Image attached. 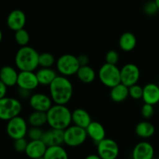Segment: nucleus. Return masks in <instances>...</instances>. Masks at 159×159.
Here are the masks:
<instances>
[{
  "mask_svg": "<svg viewBox=\"0 0 159 159\" xmlns=\"http://www.w3.org/2000/svg\"><path fill=\"white\" fill-rule=\"evenodd\" d=\"M48 87L49 96L54 104L67 105L72 98L74 87L68 77L59 75Z\"/></svg>",
  "mask_w": 159,
  "mask_h": 159,
  "instance_id": "f257e3e1",
  "label": "nucleus"
},
{
  "mask_svg": "<svg viewBox=\"0 0 159 159\" xmlns=\"http://www.w3.org/2000/svg\"><path fill=\"white\" fill-rule=\"evenodd\" d=\"M47 117L51 128L65 130L72 124L71 111L66 105L54 104L47 112Z\"/></svg>",
  "mask_w": 159,
  "mask_h": 159,
  "instance_id": "f03ea898",
  "label": "nucleus"
},
{
  "mask_svg": "<svg viewBox=\"0 0 159 159\" xmlns=\"http://www.w3.org/2000/svg\"><path fill=\"white\" fill-rule=\"evenodd\" d=\"M39 53L30 46L20 47L15 55V65L21 71H35L39 67Z\"/></svg>",
  "mask_w": 159,
  "mask_h": 159,
  "instance_id": "7ed1b4c3",
  "label": "nucleus"
},
{
  "mask_svg": "<svg viewBox=\"0 0 159 159\" xmlns=\"http://www.w3.org/2000/svg\"><path fill=\"white\" fill-rule=\"evenodd\" d=\"M55 65L57 72L65 77L76 75L81 66L78 57L71 54H62L57 59Z\"/></svg>",
  "mask_w": 159,
  "mask_h": 159,
  "instance_id": "20e7f679",
  "label": "nucleus"
},
{
  "mask_svg": "<svg viewBox=\"0 0 159 159\" xmlns=\"http://www.w3.org/2000/svg\"><path fill=\"white\" fill-rule=\"evenodd\" d=\"M98 76L101 83L111 89L120 83V68L116 65L105 63L100 67Z\"/></svg>",
  "mask_w": 159,
  "mask_h": 159,
  "instance_id": "39448f33",
  "label": "nucleus"
},
{
  "mask_svg": "<svg viewBox=\"0 0 159 159\" xmlns=\"http://www.w3.org/2000/svg\"><path fill=\"white\" fill-rule=\"evenodd\" d=\"M22 109V103L18 99L6 96L0 99V120L8 121L20 116Z\"/></svg>",
  "mask_w": 159,
  "mask_h": 159,
  "instance_id": "423d86ee",
  "label": "nucleus"
},
{
  "mask_svg": "<svg viewBox=\"0 0 159 159\" xmlns=\"http://www.w3.org/2000/svg\"><path fill=\"white\" fill-rule=\"evenodd\" d=\"M88 135L85 128L76 125H70L64 130V144L71 148L81 146L86 141Z\"/></svg>",
  "mask_w": 159,
  "mask_h": 159,
  "instance_id": "0eeeda50",
  "label": "nucleus"
},
{
  "mask_svg": "<svg viewBox=\"0 0 159 159\" xmlns=\"http://www.w3.org/2000/svg\"><path fill=\"white\" fill-rule=\"evenodd\" d=\"M28 123L20 116H17L7 121L6 133L12 140L25 138L27 134Z\"/></svg>",
  "mask_w": 159,
  "mask_h": 159,
  "instance_id": "6e6552de",
  "label": "nucleus"
},
{
  "mask_svg": "<svg viewBox=\"0 0 159 159\" xmlns=\"http://www.w3.org/2000/svg\"><path fill=\"white\" fill-rule=\"evenodd\" d=\"M119 153V145L111 138H106L97 144V155L102 159H116Z\"/></svg>",
  "mask_w": 159,
  "mask_h": 159,
  "instance_id": "1a4fd4ad",
  "label": "nucleus"
},
{
  "mask_svg": "<svg viewBox=\"0 0 159 159\" xmlns=\"http://www.w3.org/2000/svg\"><path fill=\"white\" fill-rule=\"evenodd\" d=\"M140 76L141 71L135 64H126L120 68V82L127 87L138 83Z\"/></svg>",
  "mask_w": 159,
  "mask_h": 159,
  "instance_id": "9d476101",
  "label": "nucleus"
},
{
  "mask_svg": "<svg viewBox=\"0 0 159 159\" xmlns=\"http://www.w3.org/2000/svg\"><path fill=\"white\" fill-rule=\"evenodd\" d=\"M51 96L42 93H36L31 95L29 99L30 107L33 110L47 112L54 105Z\"/></svg>",
  "mask_w": 159,
  "mask_h": 159,
  "instance_id": "9b49d317",
  "label": "nucleus"
},
{
  "mask_svg": "<svg viewBox=\"0 0 159 159\" xmlns=\"http://www.w3.org/2000/svg\"><path fill=\"white\" fill-rule=\"evenodd\" d=\"M16 85L18 88L32 92L37 89L40 84L35 71H21L19 72Z\"/></svg>",
  "mask_w": 159,
  "mask_h": 159,
  "instance_id": "f8f14e48",
  "label": "nucleus"
},
{
  "mask_svg": "<svg viewBox=\"0 0 159 159\" xmlns=\"http://www.w3.org/2000/svg\"><path fill=\"white\" fill-rule=\"evenodd\" d=\"M26 23V14L21 9H14L11 11L6 19V24L8 27L14 32L23 29Z\"/></svg>",
  "mask_w": 159,
  "mask_h": 159,
  "instance_id": "ddd939ff",
  "label": "nucleus"
},
{
  "mask_svg": "<svg viewBox=\"0 0 159 159\" xmlns=\"http://www.w3.org/2000/svg\"><path fill=\"white\" fill-rule=\"evenodd\" d=\"M155 149L148 141H141L135 145L132 152L133 159H153Z\"/></svg>",
  "mask_w": 159,
  "mask_h": 159,
  "instance_id": "4468645a",
  "label": "nucleus"
},
{
  "mask_svg": "<svg viewBox=\"0 0 159 159\" xmlns=\"http://www.w3.org/2000/svg\"><path fill=\"white\" fill-rule=\"evenodd\" d=\"M41 140L48 147L62 145L64 144V130L50 127L43 131Z\"/></svg>",
  "mask_w": 159,
  "mask_h": 159,
  "instance_id": "2eb2a0df",
  "label": "nucleus"
},
{
  "mask_svg": "<svg viewBox=\"0 0 159 159\" xmlns=\"http://www.w3.org/2000/svg\"><path fill=\"white\" fill-rule=\"evenodd\" d=\"M48 146L43 143L42 140L30 141L28 142L25 154L30 159H36L43 157L46 152Z\"/></svg>",
  "mask_w": 159,
  "mask_h": 159,
  "instance_id": "dca6fc26",
  "label": "nucleus"
},
{
  "mask_svg": "<svg viewBox=\"0 0 159 159\" xmlns=\"http://www.w3.org/2000/svg\"><path fill=\"white\" fill-rule=\"evenodd\" d=\"M142 99L144 103L156 105L159 102V85L155 83H148L143 87Z\"/></svg>",
  "mask_w": 159,
  "mask_h": 159,
  "instance_id": "f3484780",
  "label": "nucleus"
},
{
  "mask_svg": "<svg viewBox=\"0 0 159 159\" xmlns=\"http://www.w3.org/2000/svg\"><path fill=\"white\" fill-rule=\"evenodd\" d=\"M19 72L10 65H5L0 69V80L7 87L16 85Z\"/></svg>",
  "mask_w": 159,
  "mask_h": 159,
  "instance_id": "a211bd4d",
  "label": "nucleus"
},
{
  "mask_svg": "<svg viewBox=\"0 0 159 159\" xmlns=\"http://www.w3.org/2000/svg\"><path fill=\"white\" fill-rule=\"evenodd\" d=\"M85 130L89 138L96 144L106 138L105 127L98 121H92Z\"/></svg>",
  "mask_w": 159,
  "mask_h": 159,
  "instance_id": "6ab92c4d",
  "label": "nucleus"
},
{
  "mask_svg": "<svg viewBox=\"0 0 159 159\" xmlns=\"http://www.w3.org/2000/svg\"><path fill=\"white\" fill-rule=\"evenodd\" d=\"M71 120L74 125L85 129L93 121L89 113L82 108H77L71 111Z\"/></svg>",
  "mask_w": 159,
  "mask_h": 159,
  "instance_id": "aec40b11",
  "label": "nucleus"
},
{
  "mask_svg": "<svg viewBox=\"0 0 159 159\" xmlns=\"http://www.w3.org/2000/svg\"><path fill=\"white\" fill-rule=\"evenodd\" d=\"M57 72V71L52 68H40L37 69L36 75L39 84L43 86H49L54 79L58 75Z\"/></svg>",
  "mask_w": 159,
  "mask_h": 159,
  "instance_id": "412c9836",
  "label": "nucleus"
},
{
  "mask_svg": "<svg viewBox=\"0 0 159 159\" xmlns=\"http://www.w3.org/2000/svg\"><path fill=\"white\" fill-rule=\"evenodd\" d=\"M137 43L138 40L136 36L131 32H125L120 37V48L125 52H130L134 50L137 46Z\"/></svg>",
  "mask_w": 159,
  "mask_h": 159,
  "instance_id": "4be33fe9",
  "label": "nucleus"
},
{
  "mask_svg": "<svg viewBox=\"0 0 159 159\" xmlns=\"http://www.w3.org/2000/svg\"><path fill=\"white\" fill-rule=\"evenodd\" d=\"M110 96L113 102H124L129 96V87L120 82V84L110 89Z\"/></svg>",
  "mask_w": 159,
  "mask_h": 159,
  "instance_id": "5701e85b",
  "label": "nucleus"
},
{
  "mask_svg": "<svg viewBox=\"0 0 159 159\" xmlns=\"http://www.w3.org/2000/svg\"><path fill=\"white\" fill-rule=\"evenodd\" d=\"M78 79L82 83L90 84L95 81L96 78V72L93 67L89 65L80 66L75 75Z\"/></svg>",
  "mask_w": 159,
  "mask_h": 159,
  "instance_id": "b1692460",
  "label": "nucleus"
},
{
  "mask_svg": "<svg viewBox=\"0 0 159 159\" xmlns=\"http://www.w3.org/2000/svg\"><path fill=\"white\" fill-rule=\"evenodd\" d=\"M135 133L139 138L147 139L152 138L155 134V127L149 121H141L135 127Z\"/></svg>",
  "mask_w": 159,
  "mask_h": 159,
  "instance_id": "393cba45",
  "label": "nucleus"
},
{
  "mask_svg": "<svg viewBox=\"0 0 159 159\" xmlns=\"http://www.w3.org/2000/svg\"><path fill=\"white\" fill-rule=\"evenodd\" d=\"M43 158L44 159H69L68 152L61 145L48 147Z\"/></svg>",
  "mask_w": 159,
  "mask_h": 159,
  "instance_id": "a878e982",
  "label": "nucleus"
},
{
  "mask_svg": "<svg viewBox=\"0 0 159 159\" xmlns=\"http://www.w3.org/2000/svg\"><path fill=\"white\" fill-rule=\"evenodd\" d=\"M27 123L30 127H42L48 124L47 113L40 111H34L28 116Z\"/></svg>",
  "mask_w": 159,
  "mask_h": 159,
  "instance_id": "bb28decb",
  "label": "nucleus"
},
{
  "mask_svg": "<svg viewBox=\"0 0 159 159\" xmlns=\"http://www.w3.org/2000/svg\"><path fill=\"white\" fill-rule=\"evenodd\" d=\"M56 58L51 53L43 52L39 54V66L40 68H52L56 64Z\"/></svg>",
  "mask_w": 159,
  "mask_h": 159,
  "instance_id": "cd10ccee",
  "label": "nucleus"
},
{
  "mask_svg": "<svg viewBox=\"0 0 159 159\" xmlns=\"http://www.w3.org/2000/svg\"><path fill=\"white\" fill-rule=\"evenodd\" d=\"M14 38H15V41L16 42L17 44L20 45V47H24L27 46L29 43L30 40V36L28 31L23 28V29L16 31Z\"/></svg>",
  "mask_w": 159,
  "mask_h": 159,
  "instance_id": "c85d7f7f",
  "label": "nucleus"
},
{
  "mask_svg": "<svg viewBox=\"0 0 159 159\" xmlns=\"http://www.w3.org/2000/svg\"><path fill=\"white\" fill-rule=\"evenodd\" d=\"M129 96L134 100L142 99L143 87L138 83L129 87Z\"/></svg>",
  "mask_w": 159,
  "mask_h": 159,
  "instance_id": "c756f323",
  "label": "nucleus"
},
{
  "mask_svg": "<svg viewBox=\"0 0 159 159\" xmlns=\"http://www.w3.org/2000/svg\"><path fill=\"white\" fill-rule=\"evenodd\" d=\"M44 130H42L41 127H30L28 129L27 137L30 141H36V140H41L42 136Z\"/></svg>",
  "mask_w": 159,
  "mask_h": 159,
  "instance_id": "7c9ffc66",
  "label": "nucleus"
},
{
  "mask_svg": "<svg viewBox=\"0 0 159 159\" xmlns=\"http://www.w3.org/2000/svg\"><path fill=\"white\" fill-rule=\"evenodd\" d=\"M159 11V9L157 6L156 2L154 1H149L146 3L144 6V12L147 16H152L155 15Z\"/></svg>",
  "mask_w": 159,
  "mask_h": 159,
  "instance_id": "2f4dec72",
  "label": "nucleus"
},
{
  "mask_svg": "<svg viewBox=\"0 0 159 159\" xmlns=\"http://www.w3.org/2000/svg\"><path fill=\"white\" fill-rule=\"evenodd\" d=\"M141 113L143 117L145 120L151 119L154 116V114H155V108H154V106L151 105V104L144 103L142 106V107H141Z\"/></svg>",
  "mask_w": 159,
  "mask_h": 159,
  "instance_id": "473e14b6",
  "label": "nucleus"
},
{
  "mask_svg": "<svg viewBox=\"0 0 159 159\" xmlns=\"http://www.w3.org/2000/svg\"><path fill=\"white\" fill-rule=\"evenodd\" d=\"M119 53L115 51V50H110L106 54V63L111 64V65H116L119 61Z\"/></svg>",
  "mask_w": 159,
  "mask_h": 159,
  "instance_id": "72a5a7b5",
  "label": "nucleus"
},
{
  "mask_svg": "<svg viewBox=\"0 0 159 159\" xmlns=\"http://www.w3.org/2000/svg\"><path fill=\"white\" fill-rule=\"evenodd\" d=\"M28 141L25 138H20V139L14 140V148L17 152H25L26 147H27Z\"/></svg>",
  "mask_w": 159,
  "mask_h": 159,
  "instance_id": "f704fd0d",
  "label": "nucleus"
},
{
  "mask_svg": "<svg viewBox=\"0 0 159 159\" xmlns=\"http://www.w3.org/2000/svg\"><path fill=\"white\" fill-rule=\"evenodd\" d=\"M32 95V92L29 91V90L19 88L18 90V96L20 99H28L29 100L30 97Z\"/></svg>",
  "mask_w": 159,
  "mask_h": 159,
  "instance_id": "c9c22d12",
  "label": "nucleus"
},
{
  "mask_svg": "<svg viewBox=\"0 0 159 159\" xmlns=\"http://www.w3.org/2000/svg\"><path fill=\"white\" fill-rule=\"evenodd\" d=\"M77 57L81 66L89 65V57H88V55H86V54H81V55L78 56Z\"/></svg>",
  "mask_w": 159,
  "mask_h": 159,
  "instance_id": "e433bc0d",
  "label": "nucleus"
},
{
  "mask_svg": "<svg viewBox=\"0 0 159 159\" xmlns=\"http://www.w3.org/2000/svg\"><path fill=\"white\" fill-rule=\"evenodd\" d=\"M8 87L0 80V99L6 97V93H7Z\"/></svg>",
  "mask_w": 159,
  "mask_h": 159,
  "instance_id": "4c0bfd02",
  "label": "nucleus"
},
{
  "mask_svg": "<svg viewBox=\"0 0 159 159\" xmlns=\"http://www.w3.org/2000/svg\"><path fill=\"white\" fill-rule=\"evenodd\" d=\"M85 159H102L98 155H96V154H92V155H88L85 158Z\"/></svg>",
  "mask_w": 159,
  "mask_h": 159,
  "instance_id": "58836bf2",
  "label": "nucleus"
},
{
  "mask_svg": "<svg viewBox=\"0 0 159 159\" xmlns=\"http://www.w3.org/2000/svg\"><path fill=\"white\" fill-rule=\"evenodd\" d=\"M2 30H0V43H1L2 40Z\"/></svg>",
  "mask_w": 159,
  "mask_h": 159,
  "instance_id": "ea45409f",
  "label": "nucleus"
},
{
  "mask_svg": "<svg viewBox=\"0 0 159 159\" xmlns=\"http://www.w3.org/2000/svg\"><path fill=\"white\" fill-rule=\"evenodd\" d=\"M155 2H156L157 6H158V9H159V0H155Z\"/></svg>",
  "mask_w": 159,
  "mask_h": 159,
  "instance_id": "a19ab883",
  "label": "nucleus"
},
{
  "mask_svg": "<svg viewBox=\"0 0 159 159\" xmlns=\"http://www.w3.org/2000/svg\"><path fill=\"white\" fill-rule=\"evenodd\" d=\"M36 159H44V158H43V157H41V158H36Z\"/></svg>",
  "mask_w": 159,
  "mask_h": 159,
  "instance_id": "79ce46f5",
  "label": "nucleus"
},
{
  "mask_svg": "<svg viewBox=\"0 0 159 159\" xmlns=\"http://www.w3.org/2000/svg\"><path fill=\"white\" fill-rule=\"evenodd\" d=\"M157 159H159V156H158V158H157Z\"/></svg>",
  "mask_w": 159,
  "mask_h": 159,
  "instance_id": "37998d69",
  "label": "nucleus"
},
{
  "mask_svg": "<svg viewBox=\"0 0 159 159\" xmlns=\"http://www.w3.org/2000/svg\"><path fill=\"white\" fill-rule=\"evenodd\" d=\"M153 159H155V158H153Z\"/></svg>",
  "mask_w": 159,
  "mask_h": 159,
  "instance_id": "c03bdc74",
  "label": "nucleus"
}]
</instances>
